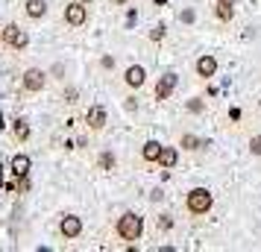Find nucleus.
I'll use <instances>...</instances> for the list:
<instances>
[{"label": "nucleus", "mask_w": 261, "mask_h": 252, "mask_svg": "<svg viewBox=\"0 0 261 252\" xmlns=\"http://www.w3.org/2000/svg\"><path fill=\"white\" fill-rule=\"evenodd\" d=\"M115 232H118L120 240H138V238L144 235V217L135 214V211L120 214L118 223H115Z\"/></svg>", "instance_id": "f257e3e1"}, {"label": "nucleus", "mask_w": 261, "mask_h": 252, "mask_svg": "<svg viewBox=\"0 0 261 252\" xmlns=\"http://www.w3.org/2000/svg\"><path fill=\"white\" fill-rule=\"evenodd\" d=\"M0 44L15 50V53H24L30 47V33L18 24H3V30H0Z\"/></svg>", "instance_id": "f03ea898"}, {"label": "nucleus", "mask_w": 261, "mask_h": 252, "mask_svg": "<svg viewBox=\"0 0 261 252\" xmlns=\"http://www.w3.org/2000/svg\"><path fill=\"white\" fill-rule=\"evenodd\" d=\"M47 88V71H41V68H27L21 73V91L24 94H41Z\"/></svg>", "instance_id": "7ed1b4c3"}, {"label": "nucleus", "mask_w": 261, "mask_h": 252, "mask_svg": "<svg viewBox=\"0 0 261 252\" xmlns=\"http://www.w3.org/2000/svg\"><path fill=\"white\" fill-rule=\"evenodd\" d=\"M212 191L208 188H194V191H188V197H185V208H188L191 214H208L212 211Z\"/></svg>", "instance_id": "20e7f679"}, {"label": "nucleus", "mask_w": 261, "mask_h": 252, "mask_svg": "<svg viewBox=\"0 0 261 252\" xmlns=\"http://www.w3.org/2000/svg\"><path fill=\"white\" fill-rule=\"evenodd\" d=\"M62 18H65V24L71 26V30L85 26V21H88V3H83V0H71V3H65Z\"/></svg>", "instance_id": "39448f33"}, {"label": "nucleus", "mask_w": 261, "mask_h": 252, "mask_svg": "<svg viewBox=\"0 0 261 252\" xmlns=\"http://www.w3.org/2000/svg\"><path fill=\"white\" fill-rule=\"evenodd\" d=\"M59 235L65 240H76L80 235H83V217L76 214H65L59 220Z\"/></svg>", "instance_id": "423d86ee"}, {"label": "nucleus", "mask_w": 261, "mask_h": 252, "mask_svg": "<svg viewBox=\"0 0 261 252\" xmlns=\"http://www.w3.org/2000/svg\"><path fill=\"white\" fill-rule=\"evenodd\" d=\"M109 123V115L103 106H88V111H85V126L91 129V132H103Z\"/></svg>", "instance_id": "0eeeda50"}, {"label": "nucleus", "mask_w": 261, "mask_h": 252, "mask_svg": "<svg viewBox=\"0 0 261 252\" xmlns=\"http://www.w3.org/2000/svg\"><path fill=\"white\" fill-rule=\"evenodd\" d=\"M176 82H179V76L173 71H167L165 76H162V79H159V82H155V100H167V97L173 94V88H176Z\"/></svg>", "instance_id": "6e6552de"}, {"label": "nucleus", "mask_w": 261, "mask_h": 252, "mask_svg": "<svg viewBox=\"0 0 261 252\" xmlns=\"http://www.w3.org/2000/svg\"><path fill=\"white\" fill-rule=\"evenodd\" d=\"M123 82H126V88H141V85L147 82L144 65H129V68L123 71Z\"/></svg>", "instance_id": "1a4fd4ad"}, {"label": "nucleus", "mask_w": 261, "mask_h": 252, "mask_svg": "<svg viewBox=\"0 0 261 252\" xmlns=\"http://www.w3.org/2000/svg\"><path fill=\"white\" fill-rule=\"evenodd\" d=\"M24 15L30 21H44L47 18V0H24Z\"/></svg>", "instance_id": "9d476101"}, {"label": "nucleus", "mask_w": 261, "mask_h": 252, "mask_svg": "<svg viewBox=\"0 0 261 252\" xmlns=\"http://www.w3.org/2000/svg\"><path fill=\"white\" fill-rule=\"evenodd\" d=\"M197 73H200L202 79H212L214 73H217V59H214L212 53H205L197 59Z\"/></svg>", "instance_id": "9b49d317"}, {"label": "nucleus", "mask_w": 261, "mask_h": 252, "mask_svg": "<svg viewBox=\"0 0 261 252\" xmlns=\"http://www.w3.org/2000/svg\"><path fill=\"white\" fill-rule=\"evenodd\" d=\"M162 150H165V144H159V141H147V144L141 147V158L147 161V164H159Z\"/></svg>", "instance_id": "f8f14e48"}, {"label": "nucleus", "mask_w": 261, "mask_h": 252, "mask_svg": "<svg viewBox=\"0 0 261 252\" xmlns=\"http://www.w3.org/2000/svg\"><path fill=\"white\" fill-rule=\"evenodd\" d=\"M9 170H12V176L24 179L27 173H30V156H24V153L12 156V161H9Z\"/></svg>", "instance_id": "ddd939ff"}, {"label": "nucleus", "mask_w": 261, "mask_h": 252, "mask_svg": "<svg viewBox=\"0 0 261 252\" xmlns=\"http://www.w3.org/2000/svg\"><path fill=\"white\" fill-rule=\"evenodd\" d=\"M176 161H179L176 147H165V150H162V156H159V167L173 170V167H176Z\"/></svg>", "instance_id": "4468645a"}, {"label": "nucleus", "mask_w": 261, "mask_h": 252, "mask_svg": "<svg viewBox=\"0 0 261 252\" xmlns=\"http://www.w3.org/2000/svg\"><path fill=\"white\" fill-rule=\"evenodd\" d=\"M12 138L18 141V144H24V141H30V123H27L24 118H18L12 123Z\"/></svg>", "instance_id": "2eb2a0df"}, {"label": "nucleus", "mask_w": 261, "mask_h": 252, "mask_svg": "<svg viewBox=\"0 0 261 252\" xmlns=\"http://www.w3.org/2000/svg\"><path fill=\"white\" fill-rule=\"evenodd\" d=\"M179 147H182V150H191V153H194V150H202V147H208V144H205V141H200L197 135L185 132L182 138H179Z\"/></svg>", "instance_id": "dca6fc26"}, {"label": "nucleus", "mask_w": 261, "mask_h": 252, "mask_svg": "<svg viewBox=\"0 0 261 252\" xmlns=\"http://www.w3.org/2000/svg\"><path fill=\"white\" fill-rule=\"evenodd\" d=\"M97 167H100V170H115V167H118L115 153H112V150H103V153L97 156Z\"/></svg>", "instance_id": "f3484780"}, {"label": "nucleus", "mask_w": 261, "mask_h": 252, "mask_svg": "<svg viewBox=\"0 0 261 252\" xmlns=\"http://www.w3.org/2000/svg\"><path fill=\"white\" fill-rule=\"evenodd\" d=\"M214 12H217L220 21H232V18H235V6H229V3H217V9H214Z\"/></svg>", "instance_id": "a211bd4d"}, {"label": "nucleus", "mask_w": 261, "mask_h": 252, "mask_svg": "<svg viewBox=\"0 0 261 252\" xmlns=\"http://www.w3.org/2000/svg\"><path fill=\"white\" fill-rule=\"evenodd\" d=\"M155 223H159V229H162V232H170V229H173V217H170V214H162Z\"/></svg>", "instance_id": "6ab92c4d"}, {"label": "nucleus", "mask_w": 261, "mask_h": 252, "mask_svg": "<svg viewBox=\"0 0 261 252\" xmlns=\"http://www.w3.org/2000/svg\"><path fill=\"white\" fill-rule=\"evenodd\" d=\"M249 153H252V156H261V135L249 138Z\"/></svg>", "instance_id": "aec40b11"}, {"label": "nucleus", "mask_w": 261, "mask_h": 252, "mask_svg": "<svg viewBox=\"0 0 261 252\" xmlns=\"http://www.w3.org/2000/svg\"><path fill=\"white\" fill-rule=\"evenodd\" d=\"M76 97H80V91H76V88H68V91L62 94V100H65L68 106H73V103H76Z\"/></svg>", "instance_id": "412c9836"}, {"label": "nucleus", "mask_w": 261, "mask_h": 252, "mask_svg": "<svg viewBox=\"0 0 261 252\" xmlns=\"http://www.w3.org/2000/svg\"><path fill=\"white\" fill-rule=\"evenodd\" d=\"M150 38H153V41H162V38H165V24H155L153 30H150Z\"/></svg>", "instance_id": "4be33fe9"}, {"label": "nucleus", "mask_w": 261, "mask_h": 252, "mask_svg": "<svg viewBox=\"0 0 261 252\" xmlns=\"http://www.w3.org/2000/svg\"><path fill=\"white\" fill-rule=\"evenodd\" d=\"M202 108H205V106H202V100H188V111H191V115H200Z\"/></svg>", "instance_id": "5701e85b"}, {"label": "nucleus", "mask_w": 261, "mask_h": 252, "mask_svg": "<svg viewBox=\"0 0 261 252\" xmlns=\"http://www.w3.org/2000/svg\"><path fill=\"white\" fill-rule=\"evenodd\" d=\"M179 18H182V21H185V24H191V21H194V18H197V15L191 12V9H185V12L179 15Z\"/></svg>", "instance_id": "b1692460"}, {"label": "nucleus", "mask_w": 261, "mask_h": 252, "mask_svg": "<svg viewBox=\"0 0 261 252\" xmlns=\"http://www.w3.org/2000/svg\"><path fill=\"white\" fill-rule=\"evenodd\" d=\"M100 65L109 71V68H115V59H112V56H103V59H100Z\"/></svg>", "instance_id": "393cba45"}, {"label": "nucleus", "mask_w": 261, "mask_h": 252, "mask_svg": "<svg viewBox=\"0 0 261 252\" xmlns=\"http://www.w3.org/2000/svg\"><path fill=\"white\" fill-rule=\"evenodd\" d=\"M229 118H232V120H241V108L232 106V108H229Z\"/></svg>", "instance_id": "a878e982"}, {"label": "nucleus", "mask_w": 261, "mask_h": 252, "mask_svg": "<svg viewBox=\"0 0 261 252\" xmlns=\"http://www.w3.org/2000/svg\"><path fill=\"white\" fill-rule=\"evenodd\" d=\"M112 3H115V6H126V3H129V0H112Z\"/></svg>", "instance_id": "bb28decb"}, {"label": "nucleus", "mask_w": 261, "mask_h": 252, "mask_svg": "<svg viewBox=\"0 0 261 252\" xmlns=\"http://www.w3.org/2000/svg\"><path fill=\"white\" fill-rule=\"evenodd\" d=\"M217 3H229V6H235V0H217Z\"/></svg>", "instance_id": "cd10ccee"}, {"label": "nucleus", "mask_w": 261, "mask_h": 252, "mask_svg": "<svg viewBox=\"0 0 261 252\" xmlns=\"http://www.w3.org/2000/svg\"><path fill=\"white\" fill-rule=\"evenodd\" d=\"M155 3H159V6H165V3H167V0H155Z\"/></svg>", "instance_id": "c85d7f7f"}, {"label": "nucleus", "mask_w": 261, "mask_h": 252, "mask_svg": "<svg viewBox=\"0 0 261 252\" xmlns=\"http://www.w3.org/2000/svg\"><path fill=\"white\" fill-rule=\"evenodd\" d=\"M83 3H94V0H83Z\"/></svg>", "instance_id": "c756f323"}, {"label": "nucleus", "mask_w": 261, "mask_h": 252, "mask_svg": "<svg viewBox=\"0 0 261 252\" xmlns=\"http://www.w3.org/2000/svg\"><path fill=\"white\" fill-rule=\"evenodd\" d=\"M0 30H3V18H0Z\"/></svg>", "instance_id": "7c9ffc66"}]
</instances>
